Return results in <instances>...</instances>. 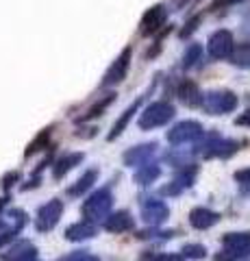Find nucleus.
I'll return each mask as SVG.
<instances>
[{"instance_id": "obj_1", "label": "nucleus", "mask_w": 250, "mask_h": 261, "mask_svg": "<svg viewBox=\"0 0 250 261\" xmlns=\"http://www.w3.org/2000/svg\"><path fill=\"white\" fill-rule=\"evenodd\" d=\"M61 209H63V205L59 200L46 202V205L39 209V214H37V228H39V231H50V228L59 222Z\"/></svg>"}, {"instance_id": "obj_2", "label": "nucleus", "mask_w": 250, "mask_h": 261, "mask_svg": "<svg viewBox=\"0 0 250 261\" xmlns=\"http://www.w3.org/2000/svg\"><path fill=\"white\" fill-rule=\"evenodd\" d=\"M172 107L170 105H163V102H159V105H152V107L146 111V116L142 118V126L146 128V126H155V124H161V122H165V120H170L172 118Z\"/></svg>"}, {"instance_id": "obj_3", "label": "nucleus", "mask_w": 250, "mask_h": 261, "mask_svg": "<svg viewBox=\"0 0 250 261\" xmlns=\"http://www.w3.org/2000/svg\"><path fill=\"white\" fill-rule=\"evenodd\" d=\"M209 48H211L213 57H227L233 50V39H231V35L227 31H220V33H215V35L211 37Z\"/></svg>"}, {"instance_id": "obj_4", "label": "nucleus", "mask_w": 250, "mask_h": 261, "mask_svg": "<svg viewBox=\"0 0 250 261\" xmlns=\"http://www.w3.org/2000/svg\"><path fill=\"white\" fill-rule=\"evenodd\" d=\"M33 259H35V248L29 242L18 244V246L11 248L5 255V261H33Z\"/></svg>"}, {"instance_id": "obj_5", "label": "nucleus", "mask_w": 250, "mask_h": 261, "mask_svg": "<svg viewBox=\"0 0 250 261\" xmlns=\"http://www.w3.org/2000/svg\"><path fill=\"white\" fill-rule=\"evenodd\" d=\"M163 7H155V9H150L146 13V18L142 22V33L144 35H148V33H155L159 29V24L163 22Z\"/></svg>"}, {"instance_id": "obj_6", "label": "nucleus", "mask_w": 250, "mask_h": 261, "mask_svg": "<svg viewBox=\"0 0 250 261\" xmlns=\"http://www.w3.org/2000/svg\"><path fill=\"white\" fill-rule=\"evenodd\" d=\"M126 68H128V50H124V55L116 61L114 68L107 72V76H104V83H118V81H122L124 74H126Z\"/></svg>"}, {"instance_id": "obj_7", "label": "nucleus", "mask_w": 250, "mask_h": 261, "mask_svg": "<svg viewBox=\"0 0 250 261\" xmlns=\"http://www.w3.org/2000/svg\"><path fill=\"white\" fill-rule=\"evenodd\" d=\"M83 159V154H68V157H63V159H59L57 161V166H54V176L57 178H61L63 174L68 172V170H72L76 166V163Z\"/></svg>"}, {"instance_id": "obj_8", "label": "nucleus", "mask_w": 250, "mask_h": 261, "mask_svg": "<svg viewBox=\"0 0 250 261\" xmlns=\"http://www.w3.org/2000/svg\"><path fill=\"white\" fill-rule=\"evenodd\" d=\"M217 220L215 214H211V211H207V209H196L191 214V224L193 226H209V224H213Z\"/></svg>"}, {"instance_id": "obj_9", "label": "nucleus", "mask_w": 250, "mask_h": 261, "mask_svg": "<svg viewBox=\"0 0 250 261\" xmlns=\"http://www.w3.org/2000/svg\"><path fill=\"white\" fill-rule=\"evenodd\" d=\"M94 233V226L87 224V222H80L68 228V240H80V238H90Z\"/></svg>"}, {"instance_id": "obj_10", "label": "nucleus", "mask_w": 250, "mask_h": 261, "mask_svg": "<svg viewBox=\"0 0 250 261\" xmlns=\"http://www.w3.org/2000/svg\"><path fill=\"white\" fill-rule=\"evenodd\" d=\"M94 176H96V172H87V174H85V176H83V178H80V181H78V185H74V187H72V190H70V194H72V196H76V194H83V192L87 190V187L92 185Z\"/></svg>"}, {"instance_id": "obj_11", "label": "nucleus", "mask_w": 250, "mask_h": 261, "mask_svg": "<svg viewBox=\"0 0 250 261\" xmlns=\"http://www.w3.org/2000/svg\"><path fill=\"white\" fill-rule=\"evenodd\" d=\"M48 135H50V130H44L42 135H37V140H35V142H33V144H31L29 148H26V157H31V154H33V152H37V150H42V146L46 144Z\"/></svg>"}, {"instance_id": "obj_12", "label": "nucleus", "mask_w": 250, "mask_h": 261, "mask_svg": "<svg viewBox=\"0 0 250 261\" xmlns=\"http://www.w3.org/2000/svg\"><path fill=\"white\" fill-rule=\"evenodd\" d=\"M118 218H120V220H114V222H109V228H111V231H122L124 226L131 224V220H128L126 214H120Z\"/></svg>"}, {"instance_id": "obj_13", "label": "nucleus", "mask_w": 250, "mask_h": 261, "mask_svg": "<svg viewBox=\"0 0 250 261\" xmlns=\"http://www.w3.org/2000/svg\"><path fill=\"white\" fill-rule=\"evenodd\" d=\"M185 255H191V257H205V248L203 246H189L185 250Z\"/></svg>"}, {"instance_id": "obj_14", "label": "nucleus", "mask_w": 250, "mask_h": 261, "mask_svg": "<svg viewBox=\"0 0 250 261\" xmlns=\"http://www.w3.org/2000/svg\"><path fill=\"white\" fill-rule=\"evenodd\" d=\"M20 178V174L18 172H11V174H7V176H3V187H11L15 181Z\"/></svg>"}, {"instance_id": "obj_15", "label": "nucleus", "mask_w": 250, "mask_h": 261, "mask_svg": "<svg viewBox=\"0 0 250 261\" xmlns=\"http://www.w3.org/2000/svg\"><path fill=\"white\" fill-rule=\"evenodd\" d=\"M68 261H98V259H94V257H87V255H74V257H70Z\"/></svg>"}, {"instance_id": "obj_16", "label": "nucleus", "mask_w": 250, "mask_h": 261, "mask_svg": "<svg viewBox=\"0 0 250 261\" xmlns=\"http://www.w3.org/2000/svg\"><path fill=\"white\" fill-rule=\"evenodd\" d=\"M233 3H241V0H215L213 7H222V5H233Z\"/></svg>"}, {"instance_id": "obj_17", "label": "nucleus", "mask_w": 250, "mask_h": 261, "mask_svg": "<svg viewBox=\"0 0 250 261\" xmlns=\"http://www.w3.org/2000/svg\"><path fill=\"white\" fill-rule=\"evenodd\" d=\"M5 205H7V198H0V209H3Z\"/></svg>"}]
</instances>
